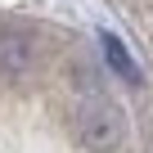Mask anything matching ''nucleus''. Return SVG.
Wrapping results in <instances>:
<instances>
[{
	"label": "nucleus",
	"instance_id": "f257e3e1",
	"mask_svg": "<svg viewBox=\"0 0 153 153\" xmlns=\"http://www.w3.org/2000/svg\"><path fill=\"white\" fill-rule=\"evenodd\" d=\"M72 135H76V144L90 149V153H108V149L122 144L126 117H122V108H117L113 99L90 95V99L76 104V113H72Z\"/></svg>",
	"mask_w": 153,
	"mask_h": 153
},
{
	"label": "nucleus",
	"instance_id": "f03ea898",
	"mask_svg": "<svg viewBox=\"0 0 153 153\" xmlns=\"http://www.w3.org/2000/svg\"><path fill=\"white\" fill-rule=\"evenodd\" d=\"M32 59H36V45H32L27 32H18V27H0V76L18 81V76L32 68Z\"/></svg>",
	"mask_w": 153,
	"mask_h": 153
},
{
	"label": "nucleus",
	"instance_id": "7ed1b4c3",
	"mask_svg": "<svg viewBox=\"0 0 153 153\" xmlns=\"http://www.w3.org/2000/svg\"><path fill=\"white\" fill-rule=\"evenodd\" d=\"M104 59H108V68H113L117 76H126V81H140V68L131 63V54H126V45H122L117 36H104Z\"/></svg>",
	"mask_w": 153,
	"mask_h": 153
}]
</instances>
